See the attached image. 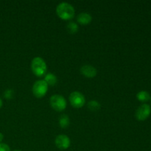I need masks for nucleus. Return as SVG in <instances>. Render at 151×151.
<instances>
[{
	"label": "nucleus",
	"mask_w": 151,
	"mask_h": 151,
	"mask_svg": "<svg viewBox=\"0 0 151 151\" xmlns=\"http://www.w3.org/2000/svg\"><path fill=\"white\" fill-rule=\"evenodd\" d=\"M88 108L91 111H97L100 110L101 106L97 100H91L88 103Z\"/></svg>",
	"instance_id": "nucleus-13"
},
{
	"label": "nucleus",
	"mask_w": 151,
	"mask_h": 151,
	"mask_svg": "<svg viewBox=\"0 0 151 151\" xmlns=\"http://www.w3.org/2000/svg\"><path fill=\"white\" fill-rule=\"evenodd\" d=\"M137 98L139 101L142 102V103H145L147 102L150 99V94L146 91H141L137 93Z\"/></svg>",
	"instance_id": "nucleus-11"
},
{
	"label": "nucleus",
	"mask_w": 151,
	"mask_h": 151,
	"mask_svg": "<svg viewBox=\"0 0 151 151\" xmlns=\"http://www.w3.org/2000/svg\"><path fill=\"white\" fill-rule=\"evenodd\" d=\"M2 105H3V102H2V100H1V99L0 98V109L2 107Z\"/></svg>",
	"instance_id": "nucleus-18"
},
{
	"label": "nucleus",
	"mask_w": 151,
	"mask_h": 151,
	"mask_svg": "<svg viewBox=\"0 0 151 151\" xmlns=\"http://www.w3.org/2000/svg\"><path fill=\"white\" fill-rule=\"evenodd\" d=\"M150 100H151V98H150Z\"/></svg>",
	"instance_id": "nucleus-20"
},
{
	"label": "nucleus",
	"mask_w": 151,
	"mask_h": 151,
	"mask_svg": "<svg viewBox=\"0 0 151 151\" xmlns=\"http://www.w3.org/2000/svg\"><path fill=\"white\" fill-rule=\"evenodd\" d=\"M69 100L71 106L75 109H81L83 107L86 103L85 97L79 91H73L71 93Z\"/></svg>",
	"instance_id": "nucleus-5"
},
{
	"label": "nucleus",
	"mask_w": 151,
	"mask_h": 151,
	"mask_svg": "<svg viewBox=\"0 0 151 151\" xmlns=\"http://www.w3.org/2000/svg\"><path fill=\"white\" fill-rule=\"evenodd\" d=\"M75 8L67 2H61L56 7V14L62 20H70L75 16Z\"/></svg>",
	"instance_id": "nucleus-1"
},
{
	"label": "nucleus",
	"mask_w": 151,
	"mask_h": 151,
	"mask_svg": "<svg viewBox=\"0 0 151 151\" xmlns=\"http://www.w3.org/2000/svg\"><path fill=\"white\" fill-rule=\"evenodd\" d=\"M13 95H14V91L12 89H7L4 91V97L7 100H11L13 97Z\"/></svg>",
	"instance_id": "nucleus-15"
},
{
	"label": "nucleus",
	"mask_w": 151,
	"mask_h": 151,
	"mask_svg": "<svg viewBox=\"0 0 151 151\" xmlns=\"http://www.w3.org/2000/svg\"><path fill=\"white\" fill-rule=\"evenodd\" d=\"M48 91V85L44 80L37 81L32 86V91L33 95L37 98L44 97Z\"/></svg>",
	"instance_id": "nucleus-4"
},
{
	"label": "nucleus",
	"mask_w": 151,
	"mask_h": 151,
	"mask_svg": "<svg viewBox=\"0 0 151 151\" xmlns=\"http://www.w3.org/2000/svg\"><path fill=\"white\" fill-rule=\"evenodd\" d=\"M150 106L147 104H142L137 109L135 114V116L137 120L145 121L150 116Z\"/></svg>",
	"instance_id": "nucleus-6"
},
{
	"label": "nucleus",
	"mask_w": 151,
	"mask_h": 151,
	"mask_svg": "<svg viewBox=\"0 0 151 151\" xmlns=\"http://www.w3.org/2000/svg\"><path fill=\"white\" fill-rule=\"evenodd\" d=\"M55 143L56 147L58 149L62 150H66L71 145L70 139L65 134H60L58 135L55 138Z\"/></svg>",
	"instance_id": "nucleus-7"
},
{
	"label": "nucleus",
	"mask_w": 151,
	"mask_h": 151,
	"mask_svg": "<svg viewBox=\"0 0 151 151\" xmlns=\"http://www.w3.org/2000/svg\"><path fill=\"white\" fill-rule=\"evenodd\" d=\"M78 29H79L78 25L75 22H69L66 25V29L70 34H75L78 32Z\"/></svg>",
	"instance_id": "nucleus-14"
},
{
	"label": "nucleus",
	"mask_w": 151,
	"mask_h": 151,
	"mask_svg": "<svg viewBox=\"0 0 151 151\" xmlns=\"http://www.w3.org/2000/svg\"><path fill=\"white\" fill-rule=\"evenodd\" d=\"M13 151H22V150H13Z\"/></svg>",
	"instance_id": "nucleus-19"
},
{
	"label": "nucleus",
	"mask_w": 151,
	"mask_h": 151,
	"mask_svg": "<svg viewBox=\"0 0 151 151\" xmlns=\"http://www.w3.org/2000/svg\"><path fill=\"white\" fill-rule=\"evenodd\" d=\"M3 139H4V135L1 133H0V143H1V142L3 141Z\"/></svg>",
	"instance_id": "nucleus-17"
},
{
	"label": "nucleus",
	"mask_w": 151,
	"mask_h": 151,
	"mask_svg": "<svg viewBox=\"0 0 151 151\" xmlns=\"http://www.w3.org/2000/svg\"><path fill=\"white\" fill-rule=\"evenodd\" d=\"M0 151H10V147L5 143H0Z\"/></svg>",
	"instance_id": "nucleus-16"
},
{
	"label": "nucleus",
	"mask_w": 151,
	"mask_h": 151,
	"mask_svg": "<svg viewBox=\"0 0 151 151\" xmlns=\"http://www.w3.org/2000/svg\"><path fill=\"white\" fill-rule=\"evenodd\" d=\"M50 106L56 111H63L66 108V100L60 94H54L50 98Z\"/></svg>",
	"instance_id": "nucleus-3"
},
{
	"label": "nucleus",
	"mask_w": 151,
	"mask_h": 151,
	"mask_svg": "<svg viewBox=\"0 0 151 151\" xmlns=\"http://www.w3.org/2000/svg\"><path fill=\"white\" fill-rule=\"evenodd\" d=\"M47 69V63L41 58L35 57L31 61V70L35 76H44L46 74Z\"/></svg>",
	"instance_id": "nucleus-2"
},
{
	"label": "nucleus",
	"mask_w": 151,
	"mask_h": 151,
	"mask_svg": "<svg viewBox=\"0 0 151 151\" xmlns=\"http://www.w3.org/2000/svg\"><path fill=\"white\" fill-rule=\"evenodd\" d=\"M70 123L69 117L66 114H62L59 118V125L62 128H67Z\"/></svg>",
	"instance_id": "nucleus-12"
},
{
	"label": "nucleus",
	"mask_w": 151,
	"mask_h": 151,
	"mask_svg": "<svg viewBox=\"0 0 151 151\" xmlns=\"http://www.w3.org/2000/svg\"><path fill=\"white\" fill-rule=\"evenodd\" d=\"M44 81L47 83L48 86H53L55 85L57 83V77L54 75V74H52V73H48L45 75L44 77Z\"/></svg>",
	"instance_id": "nucleus-10"
},
{
	"label": "nucleus",
	"mask_w": 151,
	"mask_h": 151,
	"mask_svg": "<svg viewBox=\"0 0 151 151\" xmlns=\"http://www.w3.org/2000/svg\"><path fill=\"white\" fill-rule=\"evenodd\" d=\"M81 73L86 78H93L97 75V71L91 65H83L81 68Z\"/></svg>",
	"instance_id": "nucleus-8"
},
{
	"label": "nucleus",
	"mask_w": 151,
	"mask_h": 151,
	"mask_svg": "<svg viewBox=\"0 0 151 151\" xmlns=\"http://www.w3.org/2000/svg\"><path fill=\"white\" fill-rule=\"evenodd\" d=\"M77 21L81 25L89 24L92 21V17L88 13H81L77 17Z\"/></svg>",
	"instance_id": "nucleus-9"
}]
</instances>
